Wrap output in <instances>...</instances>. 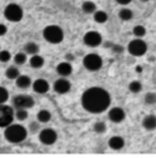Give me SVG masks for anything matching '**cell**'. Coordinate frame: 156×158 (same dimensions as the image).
Returning <instances> with one entry per match:
<instances>
[{
  "instance_id": "obj_1",
  "label": "cell",
  "mask_w": 156,
  "mask_h": 158,
  "mask_svg": "<svg viewBox=\"0 0 156 158\" xmlns=\"http://www.w3.org/2000/svg\"><path fill=\"white\" fill-rule=\"evenodd\" d=\"M82 106L87 112L90 113H101L107 110L111 103L110 94L102 88H89L82 95Z\"/></svg>"
},
{
  "instance_id": "obj_2",
  "label": "cell",
  "mask_w": 156,
  "mask_h": 158,
  "mask_svg": "<svg viewBox=\"0 0 156 158\" xmlns=\"http://www.w3.org/2000/svg\"><path fill=\"white\" fill-rule=\"evenodd\" d=\"M4 135H5V139L9 142L19 143V142H22V141H24L27 139L28 133H27V129L23 125L11 124V125H9V127L5 128Z\"/></svg>"
},
{
  "instance_id": "obj_3",
  "label": "cell",
  "mask_w": 156,
  "mask_h": 158,
  "mask_svg": "<svg viewBox=\"0 0 156 158\" xmlns=\"http://www.w3.org/2000/svg\"><path fill=\"white\" fill-rule=\"evenodd\" d=\"M43 37L50 44H58V43H61L63 40L65 35H63V31L61 29V27L51 24V26H48V27L44 28Z\"/></svg>"
},
{
  "instance_id": "obj_4",
  "label": "cell",
  "mask_w": 156,
  "mask_h": 158,
  "mask_svg": "<svg viewBox=\"0 0 156 158\" xmlns=\"http://www.w3.org/2000/svg\"><path fill=\"white\" fill-rule=\"evenodd\" d=\"M4 16L10 22H20L23 17V10L17 4H9L4 10Z\"/></svg>"
},
{
  "instance_id": "obj_5",
  "label": "cell",
  "mask_w": 156,
  "mask_h": 158,
  "mask_svg": "<svg viewBox=\"0 0 156 158\" xmlns=\"http://www.w3.org/2000/svg\"><path fill=\"white\" fill-rule=\"evenodd\" d=\"M127 50L133 56H143L148 50V45L143 39L136 38V39L129 41V44L127 46Z\"/></svg>"
},
{
  "instance_id": "obj_6",
  "label": "cell",
  "mask_w": 156,
  "mask_h": 158,
  "mask_svg": "<svg viewBox=\"0 0 156 158\" xmlns=\"http://www.w3.org/2000/svg\"><path fill=\"white\" fill-rule=\"evenodd\" d=\"M83 66L90 72H97L102 67V59L98 54H88L83 59Z\"/></svg>"
},
{
  "instance_id": "obj_7",
  "label": "cell",
  "mask_w": 156,
  "mask_h": 158,
  "mask_svg": "<svg viewBox=\"0 0 156 158\" xmlns=\"http://www.w3.org/2000/svg\"><path fill=\"white\" fill-rule=\"evenodd\" d=\"M15 112H14V108L11 106H7V105H1V108H0V127L1 128H6L9 125L12 124L14 118H15Z\"/></svg>"
},
{
  "instance_id": "obj_8",
  "label": "cell",
  "mask_w": 156,
  "mask_h": 158,
  "mask_svg": "<svg viewBox=\"0 0 156 158\" xmlns=\"http://www.w3.org/2000/svg\"><path fill=\"white\" fill-rule=\"evenodd\" d=\"M12 105L16 110L20 108H32L34 106V99L29 95H17L12 100Z\"/></svg>"
},
{
  "instance_id": "obj_9",
  "label": "cell",
  "mask_w": 156,
  "mask_h": 158,
  "mask_svg": "<svg viewBox=\"0 0 156 158\" xmlns=\"http://www.w3.org/2000/svg\"><path fill=\"white\" fill-rule=\"evenodd\" d=\"M83 41L87 46H90V48H97L99 46L101 43H102V37L100 33H98L95 31H90V32H87L83 37Z\"/></svg>"
},
{
  "instance_id": "obj_10",
  "label": "cell",
  "mask_w": 156,
  "mask_h": 158,
  "mask_svg": "<svg viewBox=\"0 0 156 158\" xmlns=\"http://www.w3.org/2000/svg\"><path fill=\"white\" fill-rule=\"evenodd\" d=\"M39 140L44 145H53L58 140V134H56V131L54 129L46 128V129H43L39 133Z\"/></svg>"
},
{
  "instance_id": "obj_11",
  "label": "cell",
  "mask_w": 156,
  "mask_h": 158,
  "mask_svg": "<svg viewBox=\"0 0 156 158\" xmlns=\"http://www.w3.org/2000/svg\"><path fill=\"white\" fill-rule=\"evenodd\" d=\"M53 86H54V91H55L56 94H60V95L67 94V93L71 90V83L65 78V77L58 78V80H55V83H54Z\"/></svg>"
},
{
  "instance_id": "obj_12",
  "label": "cell",
  "mask_w": 156,
  "mask_h": 158,
  "mask_svg": "<svg viewBox=\"0 0 156 158\" xmlns=\"http://www.w3.org/2000/svg\"><path fill=\"white\" fill-rule=\"evenodd\" d=\"M126 118V112L121 107H114L109 111V119L114 123H121Z\"/></svg>"
},
{
  "instance_id": "obj_13",
  "label": "cell",
  "mask_w": 156,
  "mask_h": 158,
  "mask_svg": "<svg viewBox=\"0 0 156 158\" xmlns=\"http://www.w3.org/2000/svg\"><path fill=\"white\" fill-rule=\"evenodd\" d=\"M72 71H73L72 64H71V62H68V61H63V62L58 63V67H56V72H58L61 77H67V76H70V74L72 73Z\"/></svg>"
},
{
  "instance_id": "obj_14",
  "label": "cell",
  "mask_w": 156,
  "mask_h": 158,
  "mask_svg": "<svg viewBox=\"0 0 156 158\" xmlns=\"http://www.w3.org/2000/svg\"><path fill=\"white\" fill-rule=\"evenodd\" d=\"M32 88L36 93L38 94H45L48 90H49V83L45 80V79H37L33 84H32Z\"/></svg>"
},
{
  "instance_id": "obj_15",
  "label": "cell",
  "mask_w": 156,
  "mask_h": 158,
  "mask_svg": "<svg viewBox=\"0 0 156 158\" xmlns=\"http://www.w3.org/2000/svg\"><path fill=\"white\" fill-rule=\"evenodd\" d=\"M124 139L121 138V136H112V138L109 140V147L111 150H115V151H119L124 147Z\"/></svg>"
},
{
  "instance_id": "obj_16",
  "label": "cell",
  "mask_w": 156,
  "mask_h": 158,
  "mask_svg": "<svg viewBox=\"0 0 156 158\" xmlns=\"http://www.w3.org/2000/svg\"><path fill=\"white\" fill-rule=\"evenodd\" d=\"M143 128L146 129V130H154L156 129V116L154 114H149V116H145L143 118Z\"/></svg>"
},
{
  "instance_id": "obj_17",
  "label": "cell",
  "mask_w": 156,
  "mask_h": 158,
  "mask_svg": "<svg viewBox=\"0 0 156 158\" xmlns=\"http://www.w3.org/2000/svg\"><path fill=\"white\" fill-rule=\"evenodd\" d=\"M16 85L20 89H27L32 85V80L28 76H21L20 74V77L16 79Z\"/></svg>"
},
{
  "instance_id": "obj_18",
  "label": "cell",
  "mask_w": 156,
  "mask_h": 158,
  "mask_svg": "<svg viewBox=\"0 0 156 158\" xmlns=\"http://www.w3.org/2000/svg\"><path fill=\"white\" fill-rule=\"evenodd\" d=\"M29 64H31L32 68H36V69L37 68H41L44 66V59L41 56H39L38 54L32 55V57L29 60Z\"/></svg>"
},
{
  "instance_id": "obj_19",
  "label": "cell",
  "mask_w": 156,
  "mask_h": 158,
  "mask_svg": "<svg viewBox=\"0 0 156 158\" xmlns=\"http://www.w3.org/2000/svg\"><path fill=\"white\" fill-rule=\"evenodd\" d=\"M82 10H83L84 14H94L97 11V5L93 1L87 0L82 4Z\"/></svg>"
},
{
  "instance_id": "obj_20",
  "label": "cell",
  "mask_w": 156,
  "mask_h": 158,
  "mask_svg": "<svg viewBox=\"0 0 156 158\" xmlns=\"http://www.w3.org/2000/svg\"><path fill=\"white\" fill-rule=\"evenodd\" d=\"M38 51H39L38 44H36L33 41H29V43H27L24 45V52H27L28 55H36V54H38Z\"/></svg>"
},
{
  "instance_id": "obj_21",
  "label": "cell",
  "mask_w": 156,
  "mask_h": 158,
  "mask_svg": "<svg viewBox=\"0 0 156 158\" xmlns=\"http://www.w3.org/2000/svg\"><path fill=\"white\" fill-rule=\"evenodd\" d=\"M5 76H6V78L12 79V80H16V79L20 77L19 68H17V67H15V66L9 67V68L6 69V72H5Z\"/></svg>"
},
{
  "instance_id": "obj_22",
  "label": "cell",
  "mask_w": 156,
  "mask_h": 158,
  "mask_svg": "<svg viewBox=\"0 0 156 158\" xmlns=\"http://www.w3.org/2000/svg\"><path fill=\"white\" fill-rule=\"evenodd\" d=\"M118 17H119L122 21H131L132 19H133V12H132V10L124 7V9L119 10V12H118Z\"/></svg>"
},
{
  "instance_id": "obj_23",
  "label": "cell",
  "mask_w": 156,
  "mask_h": 158,
  "mask_svg": "<svg viewBox=\"0 0 156 158\" xmlns=\"http://www.w3.org/2000/svg\"><path fill=\"white\" fill-rule=\"evenodd\" d=\"M37 119L40 123H46V122H49L51 119V113L49 111H46V110H41L37 113Z\"/></svg>"
},
{
  "instance_id": "obj_24",
  "label": "cell",
  "mask_w": 156,
  "mask_h": 158,
  "mask_svg": "<svg viewBox=\"0 0 156 158\" xmlns=\"http://www.w3.org/2000/svg\"><path fill=\"white\" fill-rule=\"evenodd\" d=\"M107 19H109V16H107V14L105 11L98 10V11L94 12V21L97 23H105L107 21Z\"/></svg>"
},
{
  "instance_id": "obj_25",
  "label": "cell",
  "mask_w": 156,
  "mask_h": 158,
  "mask_svg": "<svg viewBox=\"0 0 156 158\" xmlns=\"http://www.w3.org/2000/svg\"><path fill=\"white\" fill-rule=\"evenodd\" d=\"M128 89H129V91H131V93H133V94H138V93H140V91H141L143 85H141V83H140V81H138V80H133V81H131V83H129Z\"/></svg>"
},
{
  "instance_id": "obj_26",
  "label": "cell",
  "mask_w": 156,
  "mask_h": 158,
  "mask_svg": "<svg viewBox=\"0 0 156 158\" xmlns=\"http://www.w3.org/2000/svg\"><path fill=\"white\" fill-rule=\"evenodd\" d=\"M27 52H17L16 55H15V57H14V61H15V63L16 64H24L26 62H27Z\"/></svg>"
},
{
  "instance_id": "obj_27",
  "label": "cell",
  "mask_w": 156,
  "mask_h": 158,
  "mask_svg": "<svg viewBox=\"0 0 156 158\" xmlns=\"http://www.w3.org/2000/svg\"><path fill=\"white\" fill-rule=\"evenodd\" d=\"M133 35L136 37V38H141V37H144L145 35V33H146V29H145V27L144 26H136L134 28H133Z\"/></svg>"
},
{
  "instance_id": "obj_28",
  "label": "cell",
  "mask_w": 156,
  "mask_h": 158,
  "mask_svg": "<svg viewBox=\"0 0 156 158\" xmlns=\"http://www.w3.org/2000/svg\"><path fill=\"white\" fill-rule=\"evenodd\" d=\"M93 130L98 134H104L106 131V124L104 122H97L93 125Z\"/></svg>"
},
{
  "instance_id": "obj_29",
  "label": "cell",
  "mask_w": 156,
  "mask_h": 158,
  "mask_svg": "<svg viewBox=\"0 0 156 158\" xmlns=\"http://www.w3.org/2000/svg\"><path fill=\"white\" fill-rule=\"evenodd\" d=\"M15 116H16V118L19 119L20 122H23V120H26V119L28 118V113H27V110H24V108H20V110H17V111H16Z\"/></svg>"
},
{
  "instance_id": "obj_30",
  "label": "cell",
  "mask_w": 156,
  "mask_h": 158,
  "mask_svg": "<svg viewBox=\"0 0 156 158\" xmlns=\"http://www.w3.org/2000/svg\"><path fill=\"white\" fill-rule=\"evenodd\" d=\"M144 101L146 105H154L156 103V94L155 93H148L144 98Z\"/></svg>"
},
{
  "instance_id": "obj_31",
  "label": "cell",
  "mask_w": 156,
  "mask_h": 158,
  "mask_svg": "<svg viewBox=\"0 0 156 158\" xmlns=\"http://www.w3.org/2000/svg\"><path fill=\"white\" fill-rule=\"evenodd\" d=\"M9 99V93H7V90L4 88V86H1V94H0V105H4L6 101Z\"/></svg>"
},
{
  "instance_id": "obj_32",
  "label": "cell",
  "mask_w": 156,
  "mask_h": 158,
  "mask_svg": "<svg viewBox=\"0 0 156 158\" xmlns=\"http://www.w3.org/2000/svg\"><path fill=\"white\" fill-rule=\"evenodd\" d=\"M11 59V54L7 51V50H2V51H0V61L1 62H7V61H10Z\"/></svg>"
},
{
  "instance_id": "obj_33",
  "label": "cell",
  "mask_w": 156,
  "mask_h": 158,
  "mask_svg": "<svg viewBox=\"0 0 156 158\" xmlns=\"http://www.w3.org/2000/svg\"><path fill=\"white\" fill-rule=\"evenodd\" d=\"M112 50H114V52L121 54V52H123V46H122V45H114Z\"/></svg>"
},
{
  "instance_id": "obj_34",
  "label": "cell",
  "mask_w": 156,
  "mask_h": 158,
  "mask_svg": "<svg viewBox=\"0 0 156 158\" xmlns=\"http://www.w3.org/2000/svg\"><path fill=\"white\" fill-rule=\"evenodd\" d=\"M6 31H7V29H6V26H5V24H1V26H0V35L4 37V35L6 34Z\"/></svg>"
},
{
  "instance_id": "obj_35",
  "label": "cell",
  "mask_w": 156,
  "mask_h": 158,
  "mask_svg": "<svg viewBox=\"0 0 156 158\" xmlns=\"http://www.w3.org/2000/svg\"><path fill=\"white\" fill-rule=\"evenodd\" d=\"M119 5H128L132 2V0H116Z\"/></svg>"
},
{
  "instance_id": "obj_36",
  "label": "cell",
  "mask_w": 156,
  "mask_h": 158,
  "mask_svg": "<svg viewBox=\"0 0 156 158\" xmlns=\"http://www.w3.org/2000/svg\"><path fill=\"white\" fill-rule=\"evenodd\" d=\"M75 60V56L72 55V54H66V61H68V62H72Z\"/></svg>"
},
{
  "instance_id": "obj_37",
  "label": "cell",
  "mask_w": 156,
  "mask_h": 158,
  "mask_svg": "<svg viewBox=\"0 0 156 158\" xmlns=\"http://www.w3.org/2000/svg\"><path fill=\"white\" fill-rule=\"evenodd\" d=\"M136 72H141V67H136Z\"/></svg>"
},
{
  "instance_id": "obj_38",
  "label": "cell",
  "mask_w": 156,
  "mask_h": 158,
  "mask_svg": "<svg viewBox=\"0 0 156 158\" xmlns=\"http://www.w3.org/2000/svg\"><path fill=\"white\" fill-rule=\"evenodd\" d=\"M140 1H141V2H148L149 0H140Z\"/></svg>"
}]
</instances>
